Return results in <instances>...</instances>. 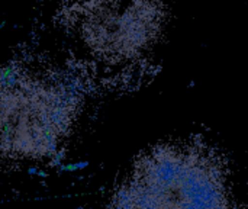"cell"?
<instances>
[{
    "label": "cell",
    "mask_w": 248,
    "mask_h": 209,
    "mask_svg": "<svg viewBox=\"0 0 248 209\" xmlns=\"http://www.w3.org/2000/svg\"><path fill=\"white\" fill-rule=\"evenodd\" d=\"M74 20L93 55L121 63L141 57L160 39L166 9L163 0H81Z\"/></svg>",
    "instance_id": "2"
},
{
    "label": "cell",
    "mask_w": 248,
    "mask_h": 209,
    "mask_svg": "<svg viewBox=\"0 0 248 209\" xmlns=\"http://www.w3.org/2000/svg\"><path fill=\"white\" fill-rule=\"evenodd\" d=\"M76 209H83V208H76Z\"/></svg>",
    "instance_id": "5"
},
{
    "label": "cell",
    "mask_w": 248,
    "mask_h": 209,
    "mask_svg": "<svg viewBox=\"0 0 248 209\" xmlns=\"http://www.w3.org/2000/svg\"><path fill=\"white\" fill-rule=\"evenodd\" d=\"M29 173H31V175H33V173H35V175H36V173H38V170H36V169H29Z\"/></svg>",
    "instance_id": "3"
},
{
    "label": "cell",
    "mask_w": 248,
    "mask_h": 209,
    "mask_svg": "<svg viewBox=\"0 0 248 209\" xmlns=\"http://www.w3.org/2000/svg\"><path fill=\"white\" fill-rule=\"evenodd\" d=\"M76 106V95L67 86L4 68L1 76L3 154L55 156L60 138L71 125Z\"/></svg>",
    "instance_id": "1"
},
{
    "label": "cell",
    "mask_w": 248,
    "mask_h": 209,
    "mask_svg": "<svg viewBox=\"0 0 248 209\" xmlns=\"http://www.w3.org/2000/svg\"><path fill=\"white\" fill-rule=\"evenodd\" d=\"M38 175H39L41 177H46V173H45V172H39Z\"/></svg>",
    "instance_id": "4"
}]
</instances>
